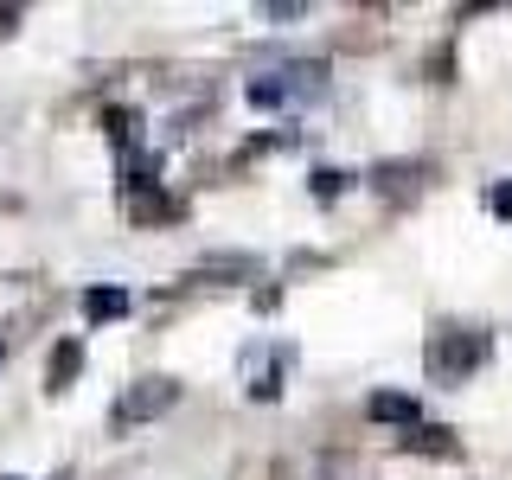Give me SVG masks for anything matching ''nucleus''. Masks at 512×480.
Instances as JSON below:
<instances>
[{
    "label": "nucleus",
    "mask_w": 512,
    "mask_h": 480,
    "mask_svg": "<svg viewBox=\"0 0 512 480\" xmlns=\"http://www.w3.org/2000/svg\"><path fill=\"white\" fill-rule=\"evenodd\" d=\"M173 404H180V384L173 378H135L116 397V410H109V429H141V423H154V416H167Z\"/></svg>",
    "instance_id": "obj_2"
},
{
    "label": "nucleus",
    "mask_w": 512,
    "mask_h": 480,
    "mask_svg": "<svg viewBox=\"0 0 512 480\" xmlns=\"http://www.w3.org/2000/svg\"><path fill=\"white\" fill-rule=\"evenodd\" d=\"M340 192H346V173H333V167L314 173V199H340Z\"/></svg>",
    "instance_id": "obj_12"
},
{
    "label": "nucleus",
    "mask_w": 512,
    "mask_h": 480,
    "mask_svg": "<svg viewBox=\"0 0 512 480\" xmlns=\"http://www.w3.org/2000/svg\"><path fill=\"white\" fill-rule=\"evenodd\" d=\"M404 448H410V455H461L455 429H442V423H416V429H404Z\"/></svg>",
    "instance_id": "obj_6"
},
{
    "label": "nucleus",
    "mask_w": 512,
    "mask_h": 480,
    "mask_svg": "<svg viewBox=\"0 0 512 480\" xmlns=\"http://www.w3.org/2000/svg\"><path fill=\"white\" fill-rule=\"evenodd\" d=\"M423 180H429L423 160H384V167H372V186L384 192V199H416Z\"/></svg>",
    "instance_id": "obj_4"
},
{
    "label": "nucleus",
    "mask_w": 512,
    "mask_h": 480,
    "mask_svg": "<svg viewBox=\"0 0 512 480\" xmlns=\"http://www.w3.org/2000/svg\"><path fill=\"white\" fill-rule=\"evenodd\" d=\"M320 84H327V71L320 64H282V71H263L250 77V103L256 109H282V103H301V96H320Z\"/></svg>",
    "instance_id": "obj_3"
},
{
    "label": "nucleus",
    "mask_w": 512,
    "mask_h": 480,
    "mask_svg": "<svg viewBox=\"0 0 512 480\" xmlns=\"http://www.w3.org/2000/svg\"><path fill=\"white\" fill-rule=\"evenodd\" d=\"M128 288H84V320H122Z\"/></svg>",
    "instance_id": "obj_8"
},
{
    "label": "nucleus",
    "mask_w": 512,
    "mask_h": 480,
    "mask_svg": "<svg viewBox=\"0 0 512 480\" xmlns=\"http://www.w3.org/2000/svg\"><path fill=\"white\" fill-rule=\"evenodd\" d=\"M77 372H84V346H77V340H64V346L52 352V391H64V384H71Z\"/></svg>",
    "instance_id": "obj_9"
},
{
    "label": "nucleus",
    "mask_w": 512,
    "mask_h": 480,
    "mask_svg": "<svg viewBox=\"0 0 512 480\" xmlns=\"http://www.w3.org/2000/svg\"><path fill=\"white\" fill-rule=\"evenodd\" d=\"M378 416V423H404V429H416L423 423V410H416V397H404V391H372V404H365Z\"/></svg>",
    "instance_id": "obj_7"
},
{
    "label": "nucleus",
    "mask_w": 512,
    "mask_h": 480,
    "mask_svg": "<svg viewBox=\"0 0 512 480\" xmlns=\"http://www.w3.org/2000/svg\"><path fill=\"white\" fill-rule=\"evenodd\" d=\"M103 128H109V141H116V148H135V109H109Z\"/></svg>",
    "instance_id": "obj_10"
},
{
    "label": "nucleus",
    "mask_w": 512,
    "mask_h": 480,
    "mask_svg": "<svg viewBox=\"0 0 512 480\" xmlns=\"http://www.w3.org/2000/svg\"><path fill=\"white\" fill-rule=\"evenodd\" d=\"M128 212H135V224H154V218H167L173 212V199L167 192H154V180H148V167L128 180Z\"/></svg>",
    "instance_id": "obj_5"
},
{
    "label": "nucleus",
    "mask_w": 512,
    "mask_h": 480,
    "mask_svg": "<svg viewBox=\"0 0 512 480\" xmlns=\"http://www.w3.org/2000/svg\"><path fill=\"white\" fill-rule=\"evenodd\" d=\"M487 205H493V212H500V218L512 224V186H506V180H500V186H493V192H487Z\"/></svg>",
    "instance_id": "obj_13"
},
{
    "label": "nucleus",
    "mask_w": 512,
    "mask_h": 480,
    "mask_svg": "<svg viewBox=\"0 0 512 480\" xmlns=\"http://www.w3.org/2000/svg\"><path fill=\"white\" fill-rule=\"evenodd\" d=\"M487 352H493V340L480 327H442L436 340H429V372H436L442 384H455V378H468Z\"/></svg>",
    "instance_id": "obj_1"
},
{
    "label": "nucleus",
    "mask_w": 512,
    "mask_h": 480,
    "mask_svg": "<svg viewBox=\"0 0 512 480\" xmlns=\"http://www.w3.org/2000/svg\"><path fill=\"white\" fill-rule=\"evenodd\" d=\"M250 269H256L250 256H218V263H205L199 276H250Z\"/></svg>",
    "instance_id": "obj_11"
}]
</instances>
